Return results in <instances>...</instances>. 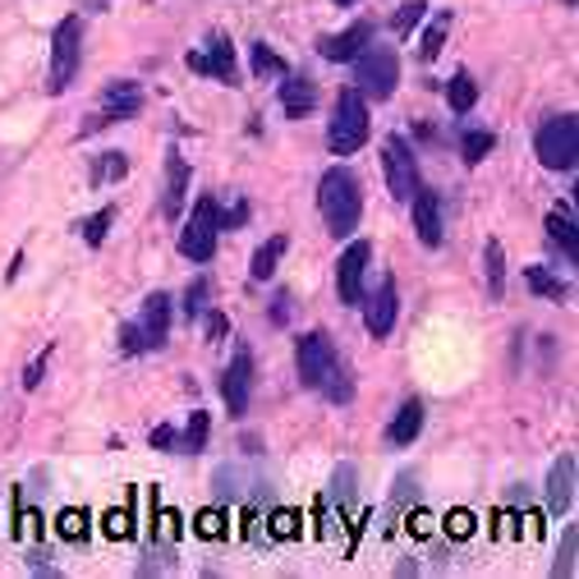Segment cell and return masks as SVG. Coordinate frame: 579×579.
I'll return each mask as SVG.
<instances>
[{
  "instance_id": "1",
  "label": "cell",
  "mask_w": 579,
  "mask_h": 579,
  "mask_svg": "<svg viewBox=\"0 0 579 579\" xmlns=\"http://www.w3.org/2000/svg\"><path fill=\"white\" fill-rule=\"evenodd\" d=\"M318 207H322V221L331 235H354L359 217H363V194H359V179L345 166H331L322 175V189H318Z\"/></svg>"
},
{
  "instance_id": "2",
  "label": "cell",
  "mask_w": 579,
  "mask_h": 579,
  "mask_svg": "<svg viewBox=\"0 0 579 579\" xmlns=\"http://www.w3.org/2000/svg\"><path fill=\"white\" fill-rule=\"evenodd\" d=\"M369 97L359 93V87H345V93L337 97V115H331V130H327V143L337 157H350V152H359L363 143H369Z\"/></svg>"
},
{
  "instance_id": "3",
  "label": "cell",
  "mask_w": 579,
  "mask_h": 579,
  "mask_svg": "<svg viewBox=\"0 0 579 579\" xmlns=\"http://www.w3.org/2000/svg\"><path fill=\"white\" fill-rule=\"evenodd\" d=\"M79 60H83V23L79 14H65L55 23V38H51V79H46V93H65L79 74Z\"/></svg>"
},
{
  "instance_id": "4",
  "label": "cell",
  "mask_w": 579,
  "mask_h": 579,
  "mask_svg": "<svg viewBox=\"0 0 579 579\" xmlns=\"http://www.w3.org/2000/svg\"><path fill=\"white\" fill-rule=\"evenodd\" d=\"M166 337H170V294H162V290L147 294L138 322L120 327V345H125L130 354H138V350H162Z\"/></svg>"
},
{
  "instance_id": "5",
  "label": "cell",
  "mask_w": 579,
  "mask_h": 579,
  "mask_svg": "<svg viewBox=\"0 0 579 579\" xmlns=\"http://www.w3.org/2000/svg\"><path fill=\"white\" fill-rule=\"evenodd\" d=\"M354 79H359V93H363V97L386 102V97L395 93V79H401L395 51H391V46H363V51L354 55Z\"/></svg>"
},
{
  "instance_id": "6",
  "label": "cell",
  "mask_w": 579,
  "mask_h": 579,
  "mask_svg": "<svg viewBox=\"0 0 579 579\" xmlns=\"http://www.w3.org/2000/svg\"><path fill=\"white\" fill-rule=\"evenodd\" d=\"M538 162L547 170H570L579 162V120L575 115H557L547 120V125L538 130Z\"/></svg>"
},
{
  "instance_id": "7",
  "label": "cell",
  "mask_w": 579,
  "mask_h": 579,
  "mask_svg": "<svg viewBox=\"0 0 579 579\" xmlns=\"http://www.w3.org/2000/svg\"><path fill=\"white\" fill-rule=\"evenodd\" d=\"M217 235H221V207H217V198H198L185 235H179V254H185L189 262H207L211 254H217Z\"/></svg>"
},
{
  "instance_id": "8",
  "label": "cell",
  "mask_w": 579,
  "mask_h": 579,
  "mask_svg": "<svg viewBox=\"0 0 579 579\" xmlns=\"http://www.w3.org/2000/svg\"><path fill=\"white\" fill-rule=\"evenodd\" d=\"M294 363H299V382L318 391L341 359H337V345H331L327 331H309V337L299 341V350H294Z\"/></svg>"
},
{
  "instance_id": "9",
  "label": "cell",
  "mask_w": 579,
  "mask_h": 579,
  "mask_svg": "<svg viewBox=\"0 0 579 579\" xmlns=\"http://www.w3.org/2000/svg\"><path fill=\"white\" fill-rule=\"evenodd\" d=\"M382 166H386V189H391V198L410 203L414 189H418V166H414V152H410V143H405L401 134L386 138V147H382Z\"/></svg>"
},
{
  "instance_id": "10",
  "label": "cell",
  "mask_w": 579,
  "mask_h": 579,
  "mask_svg": "<svg viewBox=\"0 0 579 579\" xmlns=\"http://www.w3.org/2000/svg\"><path fill=\"white\" fill-rule=\"evenodd\" d=\"M143 111V93L134 83H111L106 93H102V102H97V115L83 125V134H97V130H106V125H115V120H134Z\"/></svg>"
},
{
  "instance_id": "11",
  "label": "cell",
  "mask_w": 579,
  "mask_h": 579,
  "mask_svg": "<svg viewBox=\"0 0 579 579\" xmlns=\"http://www.w3.org/2000/svg\"><path fill=\"white\" fill-rule=\"evenodd\" d=\"M369 258L373 249L363 239H354L350 249L341 254V267H337V299L345 303V309H354V303L363 299V271H369Z\"/></svg>"
},
{
  "instance_id": "12",
  "label": "cell",
  "mask_w": 579,
  "mask_h": 579,
  "mask_svg": "<svg viewBox=\"0 0 579 579\" xmlns=\"http://www.w3.org/2000/svg\"><path fill=\"white\" fill-rule=\"evenodd\" d=\"M185 65H189L194 74L217 79V83H239V79H235V46H230L226 38H207V51H189Z\"/></svg>"
},
{
  "instance_id": "13",
  "label": "cell",
  "mask_w": 579,
  "mask_h": 579,
  "mask_svg": "<svg viewBox=\"0 0 579 579\" xmlns=\"http://www.w3.org/2000/svg\"><path fill=\"white\" fill-rule=\"evenodd\" d=\"M249 391H254V359L249 350H239L230 359V369L221 378V395H226V410L239 418V414H249Z\"/></svg>"
},
{
  "instance_id": "14",
  "label": "cell",
  "mask_w": 579,
  "mask_h": 579,
  "mask_svg": "<svg viewBox=\"0 0 579 579\" xmlns=\"http://www.w3.org/2000/svg\"><path fill=\"white\" fill-rule=\"evenodd\" d=\"M185 198H189V162L179 157V152H170L166 157V198H162L166 221L185 217Z\"/></svg>"
},
{
  "instance_id": "15",
  "label": "cell",
  "mask_w": 579,
  "mask_h": 579,
  "mask_svg": "<svg viewBox=\"0 0 579 579\" xmlns=\"http://www.w3.org/2000/svg\"><path fill=\"white\" fill-rule=\"evenodd\" d=\"M414 230H418V239L428 244V249H437L442 244V198L433 194V189H414Z\"/></svg>"
},
{
  "instance_id": "16",
  "label": "cell",
  "mask_w": 579,
  "mask_h": 579,
  "mask_svg": "<svg viewBox=\"0 0 579 579\" xmlns=\"http://www.w3.org/2000/svg\"><path fill=\"white\" fill-rule=\"evenodd\" d=\"M359 303H363V327H369L373 337L382 341L386 331L395 327V286H391V281H382L369 299H359Z\"/></svg>"
},
{
  "instance_id": "17",
  "label": "cell",
  "mask_w": 579,
  "mask_h": 579,
  "mask_svg": "<svg viewBox=\"0 0 579 579\" xmlns=\"http://www.w3.org/2000/svg\"><path fill=\"white\" fill-rule=\"evenodd\" d=\"M570 497H575V455H561V461L552 465V474H547V510L566 515Z\"/></svg>"
},
{
  "instance_id": "18",
  "label": "cell",
  "mask_w": 579,
  "mask_h": 579,
  "mask_svg": "<svg viewBox=\"0 0 579 579\" xmlns=\"http://www.w3.org/2000/svg\"><path fill=\"white\" fill-rule=\"evenodd\" d=\"M369 38H373V23H363V19H359L354 28H345L341 38H322L318 51H322L327 60H354L363 46H369Z\"/></svg>"
},
{
  "instance_id": "19",
  "label": "cell",
  "mask_w": 579,
  "mask_h": 579,
  "mask_svg": "<svg viewBox=\"0 0 579 579\" xmlns=\"http://www.w3.org/2000/svg\"><path fill=\"white\" fill-rule=\"evenodd\" d=\"M318 106V87L309 83V79H286L281 83V111L290 115V120H303Z\"/></svg>"
},
{
  "instance_id": "20",
  "label": "cell",
  "mask_w": 579,
  "mask_h": 579,
  "mask_svg": "<svg viewBox=\"0 0 579 579\" xmlns=\"http://www.w3.org/2000/svg\"><path fill=\"white\" fill-rule=\"evenodd\" d=\"M423 433V405L418 401H405L401 414L391 418V428H386V442L391 446H414V437Z\"/></svg>"
},
{
  "instance_id": "21",
  "label": "cell",
  "mask_w": 579,
  "mask_h": 579,
  "mask_svg": "<svg viewBox=\"0 0 579 579\" xmlns=\"http://www.w3.org/2000/svg\"><path fill=\"white\" fill-rule=\"evenodd\" d=\"M547 235L561 244L570 262H579V230H575V211L570 207H552V211H547Z\"/></svg>"
},
{
  "instance_id": "22",
  "label": "cell",
  "mask_w": 579,
  "mask_h": 579,
  "mask_svg": "<svg viewBox=\"0 0 579 579\" xmlns=\"http://www.w3.org/2000/svg\"><path fill=\"white\" fill-rule=\"evenodd\" d=\"M281 254H286V235H271V239L262 244V249L254 254V281H267L271 271L281 267Z\"/></svg>"
},
{
  "instance_id": "23",
  "label": "cell",
  "mask_w": 579,
  "mask_h": 579,
  "mask_svg": "<svg viewBox=\"0 0 579 579\" xmlns=\"http://www.w3.org/2000/svg\"><path fill=\"white\" fill-rule=\"evenodd\" d=\"M446 102H451V111H474V102H478V83L469 79V74H455L451 83H446Z\"/></svg>"
},
{
  "instance_id": "24",
  "label": "cell",
  "mask_w": 579,
  "mask_h": 579,
  "mask_svg": "<svg viewBox=\"0 0 579 579\" xmlns=\"http://www.w3.org/2000/svg\"><path fill=\"white\" fill-rule=\"evenodd\" d=\"M483 267H487V294L502 299V277H506V262H502V244L497 239H487V249H483Z\"/></svg>"
},
{
  "instance_id": "25",
  "label": "cell",
  "mask_w": 579,
  "mask_h": 579,
  "mask_svg": "<svg viewBox=\"0 0 579 579\" xmlns=\"http://www.w3.org/2000/svg\"><path fill=\"white\" fill-rule=\"evenodd\" d=\"M446 33H451V14H437V19H433V28H428V33H423L418 55H423V60H437V55H442V46H446Z\"/></svg>"
},
{
  "instance_id": "26",
  "label": "cell",
  "mask_w": 579,
  "mask_h": 579,
  "mask_svg": "<svg viewBox=\"0 0 579 579\" xmlns=\"http://www.w3.org/2000/svg\"><path fill=\"white\" fill-rule=\"evenodd\" d=\"M493 143H497V138L487 134V130H469V134L461 138V152H465V162H469V166H478V162L487 157V152H493Z\"/></svg>"
},
{
  "instance_id": "27",
  "label": "cell",
  "mask_w": 579,
  "mask_h": 579,
  "mask_svg": "<svg viewBox=\"0 0 579 579\" xmlns=\"http://www.w3.org/2000/svg\"><path fill=\"white\" fill-rule=\"evenodd\" d=\"M179 451H189V455L207 451V414H203V410H194V418H189L185 437H179Z\"/></svg>"
},
{
  "instance_id": "28",
  "label": "cell",
  "mask_w": 579,
  "mask_h": 579,
  "mask_svg": "<svg viewBox=\"0 0 579 579\" xmlns=\"http://www.w3.org/2000/svg\"><path fill=\"white\" fill-rule=\"evenodd\" d=\"M254 70H258L262 79H267V74H277V79H286V74H290V70H286V60H281L277 51H271L267 42H258V46H254Z\"/></svg>"
},
{
  "instance_id": "29",
  "label": "cell",
  "mask_w": 579,
  "mask_h": 579,
  "mask_svg": "<svg viewBox=\"0 0 579 579\" xmlns=\"http://www.w3.org/2000/svg\"><path fill=\"white\" fill-rule=\"evenodd\" d=\"M525 281H529V286H534V290H538L542 299H557V303H561L566 294H570V290H566V286L557 281V277H547L542 267H529V277H525Z\"/></svg>"
},
{
  "instance_id": "30",
  "label": "cell",
  "mask_w": 579,
  "mask_h": 579,
  "mask_svg": "<svg viewBox=\"0 0 579 579\" xmlns=\"http://www.w3.org/2000/svg\"><path fill=\"white\" fill-rule=\"evenodd\" d=\"M418 19H423V0H410V6H401V10L391 14V33H401V38H405Z\"/></svg>"
},
{
  "instance_id": "31",
  "label": "cell",
  "mask_w": 579,
  "mask_h": 579,
  "mask_svg": "<svg viewBox=\"0 0 579 579\" xmlns=\"http://www.w3.org/2000/svg\"><path fill=\"white\" fill-rule=\"evenodd\" d=\"M55 529H60V538H83L87 534V515L83 510H60Z\"/></svg>"
},
{
  "instance_id": "32",
  "label": "cell",
  "mask_w": 579,
  "mask_h": 579,
  "mask_svg": "<svg viewBox=\"0 0 579 579\" xmlns=\"http://www.w3.org/2000/svg\"><path fill=\"white\" fill-rule=\"evenodd\" d=\"M111 221H115V211H111V207H102L97 217H87V221H83V239H87V244H102Z\"/></svg>"
},
{
  "instance_id": "33",
  "label": "cell",
  "mask_w": 579,
  "mask_h": 579,
  "mask_svg": "<svg viewBox=\"0 0 579 579\" xmlns=\"http://www.w3.org/2000/svg\"><path fill=\"white\" fill-rule=\"evenodd\" d=\"M207 294H211L207 281H194V286H189V294H185V313H189V318H203V313H207Z\"/></svg>"
},
{
  "instance_id": "34",
  "label": "cell",
  "mask_w": 579,
  "mask_h": 579,
  "mask_svg": "<svg viewBox=\"0 0 579 579\" xmlns=\"http://www.w3.org/2000/svg\"><path fill=\"white\" fill-rule=\"evenodd\" d=\"M194 529H198L203 538H221V534H226V515H221V510H203L198 520H194Z\"/></svg>"
},
{
  "instance_id": "35",
  "label": "cell",
  "mask_w": 579,
  "mask_h": 579,
  "mask_svg": "<svg viewBox=\"0 0 579 579\" xmlns=\"http://www.w3.org/2000/svg\"><path fill=\"white\" fill-rule=\"evenodd\" d=\"M446 534L469 538V534H474V515H469V510H451V515H446Z\"/></svg>"
},
{
  "instance_id": "36",
  "label": "cell",
  "mask_w": 579,
  "mask_h": 579,
  "mask_svg": "<svg viewBox=\"0 0 579 579\" xmlns=\"http://www.w3.org/2000/svg\"><path fill=\"white\" fill-rule=\"evenodd\" d=\"M271 534H277V538H294L299 534V515L277 510V515H271Z\"/></svg>"
},
{
  "instance_id": "37",
  "label": "cell",
  "mask_w": 579,
  "mask_h": 579,
  "mask_svg": "<svg viewBox=\"0 0 579 579\" xmlns=\"http://www.w3.org/2000/svg\"><path fill=\"white\" fill-rule=\"evenodd\" d=\"M152 446H157V451H179V433L162 423V428H152Z\"/></svg>"
},
{
  "instance_id": "38",
  "label": "cell",
  "mask_w": 579,
  "mask_h": 579,
  "mask_svg": "<svg viewBox=\"0 0 579 579\" xmlns=\"http://www.w3.org/2000/svg\"><path fill=\"white\" fill-rule=\"evenodd\" d=\"M575 542H579V534L575 529H566V552H561V561H557V575H575Z\"/></svg>"
},
{
  "instance_id": "39",
  "label": "cell",
  "mask_w": 579,
  "mask_h": 579,
  "mask_svg": "<svg viewBox=\"0 0 579 579\" xmlns=\"http://www.w3.org/2000/svg\"><path fill=\"white\" fill-rule=\"evenodd\" d=\"M106 534H111V538H125V534H130V515L111 510V515H106Z\"/></svg>"
},
{
  "instance_id": "40",
  "label": "cell",
  "mask_w": 579,
  "mask_h": 579,
  "mask_svg": "<svg viewBox=\"0 0 579 579\" xmlns=\"http://www.w3.org/2000/svg\"><path fill=\"white\" fill-rule=\"evenodd\" d=\"M130 166H125V157H106L102 166H97V179H111V175H125Z\"/></svg>"
},
{
  "instance_id": "41",
  "label": "cell",
  "mask_w": 579,
  "mask_h": 579,
  "mask_svg": "<svg viewBox=\"0 0 579 579\" xmlns=\"http://www.w3.org/2000/svg\"><path fill=\"white\" fill-rule=\"evenodd\" d=\"M244 221H249V203H235L230 217H221V226H230V230H239Z\"/></svg>"
},
{
  "instance_id": "42",
  "label": "cell",
  "mask_w": 579,
  "mask_h": 579,
  "mask_svg": "<svg viewBox=\"0 0 579 579\" xmlns=\"http://www.w3.org/2000/svg\"><path fill=\"white\" fill-rule=\"evenodd\" d=\"M226 337V318L221 313H207V341H221Z\"/></svg>"
},
{
  "instance_id": "43",
  "label": "cell",
  "mask_w": 579,
  "mask_h": 579,
  "mask_svg": "<svg viewBox=\"0 0 579 579\" xmlns=\"http://www.w3.org/2000/svg\"><path fill=\"white\" fill-rule=\"evenodd\" d=\"M42 373H46V359H38L33 369H28V378H23V386H38L42 382Z\"/></svg>"
},
{
  "instance_id": "44",
  "label": "cell",
  "mask_w": 579,
  "mask_h": 579,
  "mask_svg": "<svg viewBox=\"0 0 579 579\" xmlns=\"http://www.w3.org/2000/svg\"><path fill=\"white\" fill-rule=\"evenodd\" d=\"M337 6H354V0H337Z\"/></svg>"
},
{
  "instance_id": "45",
  "label": "cell",
  "mask_w": 579,
  "mask_h": 579,
  "mask_svg": "<svg viewBox=\"0 0 579 579\" xmlns=\"http://www.w3.org/2000/svg\"><path fill=\"white\" fill-rule=\"evenodd\" d=\"M561 6H575V0H561Z\"/></svg>"
}]
</instances>
